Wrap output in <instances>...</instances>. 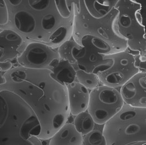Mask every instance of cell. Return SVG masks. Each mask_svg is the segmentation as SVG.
I'll use <instances>...</instances> for the list:
<instances>
[{"label": "cell", "instance_id": "6da1fadb", "mask_svg": "<svg viewBox=\"0 0 146 145\" xmlns=\"http://www.w3.org/2000/svg\"><path fill=\"white\" fill-rule=\"evenodd\" d=\"M0 90L14 93L33 111L38 120V138L49 140L70 117L66 86L56 81L48 70L14 66L5 73Z\"/></svg>", "mask_w": 146, "mask_h": 145}, {"label": "cell", "instance_id": "7a4b0ae2", "mask_svg": "<svg viewBox=\"0 0 146 145\" xmlns=\"http://www.w3.org/2000/svg\"><path fill=\"white\" fill-rule=\"evenodd\" d=\"M7 22L3 29L19 34L28 43L58 49L72 39L73 1L5 0Z\"/></svg>", "mask_w": 146, "mask_h": 145}, {"label": "cell", "instance_id": "3957f363", "mask_svg": "<svg viewBox=\"0 0 146 145\" xmlns=\"http://www.w3.org/2000/svg\"><path fill=\"white\" fill-rule=\"evenodd\" d=\"M74 16L72 39L78 43L85 36L104 41L114 53L126 51V40L116 28L118 0L73 1Z\"/></svg>", "mask_w": 146, "mask_h": 145}, {"label": "cell", "instance_id": "277c9868", "mask_svg": "<svg viewBox=\"0 0 146 145\" xmlns=\"http://www.w3.org/2000/svg\"><path fill=\"white\" fill-rule=\"evenodd\" d=\"M40 132L31 108L14 93L0 90V145H42Z\"/></svg>", "mask_w": 146, "mask_h": 145}, {"label": "cell", "instance_id": "5b68a950", "mask_svg": "<svg viewBox=\"0 0 146 145\" xmlns=\"http://www.w3.org/2000/svg\"><path fill=\"white\" fill-rule=\"evenodd\" d=\"M146 1L118 0L117 32L126 40L127 51L134 56L146 58Z\"/></svg>", "mask_w": 146, "mask_h": 145}, {"label": "cell", "instance_id": "8992f818", "mask_svg": "<svg viewBox=\"0 0 146 145\" xmlns=\"http://www.w3.org/2000/svg\"><path fill=\"white\" fill-rule=\"evenodd\" d=\"M106 145H130L146 142V108L124 104L103 125Z\"/></svg>", "mask_w": 146, "mask_h": 145}, {"label": "cell", "instance_id": "52a82bcc", "mask_svg": "<svg viewBox=\"0 0 146 145\" xmlns=\"http://www.w3.org/2000/svg\"><path fill=\"white\" fill-rule=\"evenodd\" d=\"M124 105L119 90L101 84L90 91L87 111L96 125H103Z\"/></svg>", "mask_w": 146, "mask_h": 145}, {"label": "cell", "instance_id": "ba28073f", "mask_svg": "<svg viewBox=\"0 0 146 145\" xmlns=\"http://www.w3.org/2000/svg\"><path fill=\"white\" fill-rule=\"evenodd\" d=\"M110 57L111 66L106 70L97 74L102 85L117 89L141 71L137 59L139 57L134 56L127 51L111 54Z\"/></svg>", "mask_w": 146, "mask_h": 145}, {"label": "cell", "instance_id": "9c48e42d", "mask_svg": "<svg viewBox=\"0 0 146 145\" xmlns=\"http://www.w3.org/2000/svg\"><path fill=\"white\" fill-rule=\"evenodd\" d=\"M60 60L58 49L40 43L30 42L17 58V66L51 71L58 65Z\"/></svg>", "mask_w": 146, "mask_h": 145}, {"label": "cell", "instance_id": "30bf717a", "mask_svg": "<svg viewBox=\"0 0 146 145\" xmlns=\"http://www.w3.org/2000/svg\"><path fill=\"white\" fill-rule=\"evenodd\" d=\"M29 43L11 30L0 32V68L5 72L17 66V59Z\"/></svg>", "mask_w": 146, "mask_h": 145}, {"label": "cell", "instance_id": "8fae6325", "mask_svg": "<svg viewBox=\"0 0 146 145\" xmlns=\"http://www.w3.org/2000/svg\"><path fill=\"white\" fill-rule=\"evenodd\" d=\"M119 92L124 104L146 108V72L134 75L120 87Z\"/></svg>", "mask_w": 146, "mask_h": 145}, {"label": "cell", "instance_id": "7c38bea8", "mask_svg": "<svg viewBox=\"0 0 146 145\" xmlns=\"http://www.w3.org/2000/svg\"><path fill=\"white\" fill-rule=\"evenodd\" d=\"M66 86L70 114L76 116L87 111L90 91L77 81L73 82Z\"/></svg>", "mask_w": 146, "mask_h": 145}, {"label": "cell", "instance_id": "4fadbf2b", "mask_svg": "<svg viewBox=\"0 0 146 145\" xmlns=\"http://www.w3.org/2000/svg\"><path fill=\"white\" fill-rule=\"evenodd\" d=\"M83 136L72 123L63 125L48 141V145H82Z\"/></svg>", "mask_w": 146, "mask_h": 145}, {"label": "cell", "instance_id": "5bb4252c", "mask_svg": "<svg viewBox=\"0 0 146 145\" xmlns=\"http://www.w3.org/2000/svg\"><path fill=\"white\" fill-rule=\"evenodd\" d=\"M53 79L66 86L76 81V70L67 61L60 59L58 65L51 71Z\"/></svg>", "mask_w": 146, "mask_h": 145}, {"label": "cell", "instance_id": "9a60e30c", "mask_svg": "<svg viewBox=\"0 0 146 145\" xmlns=\"http://www.w3.org/2000/svg\"><path fill=\"white\" fill-rule=\"evenodd\" d=\"M80 47L72 39L67 41L58 48L60 59L67 61L75 69L76 58Z\"/></svg>", "mask_w": 146, "mask_h": 145}, {"label": "cell", "instance_id": "2e32d148", "mask_svg": "<svg viewBox=\"0 0 146 145\" xmlns=\"http://www.w3.org/2000/svg\"><path fill=\"white\" fill-rule=\"evenodd\" d=\"M72 123L77 131L83 136L92 132L96 125L87 111L76 116Z\"/></svg>", "mask_w": 146, "mask_h": 145}, {"label": "cell", "instance_id": "e0dca14e", "mask_svg": "<svg viewBox=\"0 0 146 145\" xmlns=\"http://www.w3.org/2000/svg\"><path fill=\"white\" fill-rule=\"evenodd\" d=\"M76 81L86 87L89 91L94 89L100 84L97 74L87 72L79 69L76 70Z\"/></svg>", "mask_w": 146, "mask_h": 145}, {"label": "cell", "instance_id": "ac0fdd59", "mask_svg": "<svg viewBox=\"0 0 146 145\" xmlns=\"http://www.w3.org/2000/svg\"><path fill=\"white\" fill-rule=\"evenodd\" d=\"M103 126L100 125L92 132L83 136L82 145H106L102 132Z\"/></svg>", "mask_w": 146, "mask_h": 145}, {"label": "cell", "instance_id": "d6986e66", "mask_svg": "<svg viewBox=\"0 0 146 145\" xmlns=\"http://www.w3.org/2000/svg\"><path fill=\"white\" fill-rule=\"evenodd\" d=\"M7 22V10L5 0H0V32Z\"/></svg>", "mask_w": 146, "mask_h": 145}, {"label": "cell", "instance_id": "ffe728a7", "mask_svg": "<svg viewBox=\"0 0 146 145\" xmlns=\"http://www.w3.org/2000/svg\"><path fill=\"white\" fill-rule=\"evenodd\" d=\"M5 72L3 71L0 68V86L3 84L5 82V79L4 78V74Z\"/></svg>", "mask_w": 146, "mask_h": 145}]
</instances>
